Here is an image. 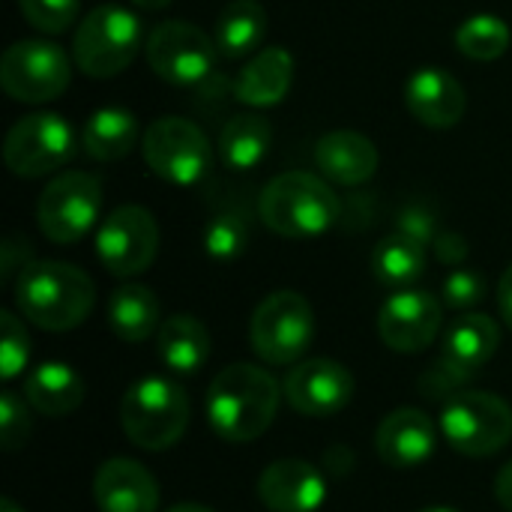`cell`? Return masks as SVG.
I'll list each match as a JSON object with an SVG mask.
<instances>
[{
  "label": "cell",
  "instance_id": "cell-1",
  "mask_svg": "<svg viewBox=\"0 0 512 512\" xmlns=\"http://www.w3.org/2000/svg\"><path fill=\"white\" fill-rule=\"evenodd\" d=\"M282 399L270 372L255 363H231L207 387L210 429L228 444H252L273 426Z\"/></svg>",
  "mask_w": 512,
  "mask_h": 512
},
{
  "label": "cell",
  "instance_id": "cell-2",
  "mask_svg": "<svg viewBox=\"0 0 512 512\" xmlns=\"http://www.w3.org/2000/svg\"><path fill=\"white\" fill-rule=\"evenodd\" d=\"M96 303L93 279L66 261H30L15 276L18 312L48 333H66L87 321Z\"/></svg>",
  "mask_w": 512,
  "mask_h": 512
},
{
  "label": "cell",
  "instance_id": "cell-3",
  "mask_svg": "<svg viewBox=\"0 0 512 512\" xmlns=\"http://www.w3.org/2000/svg\"><path fill=\"white\" fill-rule=\"evenodd\" d=\"M258 216L279 237L312 240L339 222L342 204L330 180L309 171H285L264 186L258 198Z\"/></svg>",
  "mask_w": 512,
  "mask_h": 512
},
{
  "label": "cell",
  "instance_id": "cell-4",
  "mask_svg": "<svg viewBox=\"0 0 512 512\" xmlns=\"http://www.w3.org/2000/svg\"><path fill=\"white\" fill-rule=\"evenodd\" d=\"M120 426L147 453L171 450L189 429V396L171 378H141L120 399Z\"/></svg>",
  "mask_w": 512,
  "mask_h": 512
},
{
  "label": "cell",
  "instance_id": "cell-5",
  "mask_svg": "<svg viewBox=\"0 0 512 512\" xmlns=\"http://www.w3.org/2000/svg\"><path fill=\"white\" fill-rule=\"evenodd\" d=\"M147 45L141 18L117 3L90 9L72 36V60L90 78H114L132 66Z\"/></svg>",
  "mask_w": 512,
  "mask_h": 512
},
{
  "label": "cell",
  "instance_id": "cell-6",
  "mask_svg": "<svg viewBox=\"0 0 512 512\" xmlns=\"http://www.w3.org/2000/svg\"><path fill=\"white\" fill-rule=\"evenodd\" d=\"M252 351L270 366H297L315 342L312 303L297 291L267 294L249 321Z\"/></svg>",
  "mask_w": 512,
  "mask_h": 512
},
{
  "label": "cell",
  "instance_id": "cell-7",
  "mask_svg": "<svg viewBox=\"0 0 512 512\" xmlns=\"http://www.w3.org/2000/svg\"><path fill=\"white\" fill-rule=\"evenodd\" d=\"M441 432L447 444L468 459H489L512 441V408L507 399L468 390L444 402Z\"/></svg>",
  "mask_w": 512,
  "mask_h": 512
},
{
  "label": "cell",
  "instance_id": "cell-8",
  "mask_svg": "<svg viewBox=\"0 0 512 512\" xmlns=\"http://www.w3.org/2000/svg\"><path fill=\"white\" fill-rule=\"evenodd\" d=\"M141 150L147 168L171 186H195L213 165L210 138L186 117H156L141 135Z\"/></svg>",
  "mask_w": 512,
  "mask_h": 512
},
{
  "label": "cell",
  "instance_id": "cell-9",
  "mask_svg": "<svg viewBox=\"0 0 512 512\" xmlns=\"http://www.w3.org/2000/svg\"><path fill=\"white\" fill-rule=\"evenodd\" d=\"M72 81L69 54L48 39H18L0 57V84L6 96L27 105H42L57 96Z\"/></svg>",
  "mask_w": 512,
  "mask_h": 512
},
{
  "label": "cell",
  "instance_id": "cell-10",
  "mask_svg": "<svg viewBox=\"0 0 512 512\" xmlns=\"http://www.w3.org/2000/svg\"><path fill=\"white\" fill-rule=\"evenodd\" d=\"M102 210V183L87 171H63L42 189L36 201L39 231L57 243L69 246L96 228Z\"/></svg>",
  "mask_w": 512,
  "mask_h": 512
},
{
  "label": "cell",
  "instance_id": "cell-11",
  "mask_svg": "<svg viewBox=\"0 0 512 512\" xmlns=\"http://www.w3.org/2000/svg\"><path fill=\"white\" fill-rule=\"evenodd\" d=\"M75 129L51 111H36L21 117L3 141L6 168L15 177L36 180L48 177L75 156Z\"/></svg>",
  "mask_w": 512,
  "mask_h": 512
},
{
  "label": "cell",
  "instance_id": "cell-12",
  "mask_svg": "<svg viewBox=\"0 0 512 512\" xmlns=\"http://www.w3.org/2000/svg\"><path fill=\"white\" fill-rule=\"evenodd\" d=\"M150 69L174 84V87H195L213 75L216 66V39L207 36L201 27L189 21H162L147 33L144 45Z\"/></svg>",
  "mask_w": 512,
  "mask_h": 512
},
{
  "label": "cell",
  "instance_id": "cell-13",
  "mask_svg": "<svg viewBox=\"0 0 512 512\" xmlns=\"http://www.w3.org/2000/svg\"><path fill=\"white\" fill-rule=\"evenodd\" d=\"M96 255L111 276L129 279L144 273L159 255V225L147 207L123 204L96 228Z\"/></svg>",
  "mask_w": 512,
  "mask_h": 512
},
{
  "label": "cell",
  "instance_id": "cell-14",
  "mask_svg": "<svg viewBox=\"0 0 512 512\" xmlns=\"http://www.w3.org/2000/svg\"><path fill=\"white\" fill-rule=\"evenodd\" d=\"M354 390V375L330 357L303 360L282 381L285 402L312 420H327L345 411L354 399Z\"/></svg>",
  "mask_w": 512,
  "mask_h": 512
},
{
  "label": "cell",
  "instance_id": "cell-15",
  "mask_svg": "<svg viewBox=\"0 0 512 512\" xmlns=\"http://www.w3.org/2000/svg\"><path fill=\"white\" fill-rule=\"evenodd\" d=\"M444 324V306L429 291H396L378 312V336L396 354L426 351Z\"/></svg>",
  "mask_w": 512,
  "mask_h": 512
},
{
  "label": "cell",
  "instance_id": "cell-16",
  "mask_svg": "<svg viewBox=\"0 0 512 512\" xmlns=\"http://www.w3.org/2000/svg\"><path fill=\"white\" fill-rule=\"evenodd\" d=\"M438 432L426 411L420 408H396L375 429V450L387 468L411 471L426 465L435 456Z\"/></svg>",
  "mask_w": 512,
  "mask_h": 512
},
{
  "label": "cell",
  "instance_id": "cell-17",
  "mask_svg": "<svg viewBox=\"0 0 512 512\" xmlns=\"http://www.w3.org/2000/svg\"><path fill=\"white\" fill-rule=\"evenodd\" d=\"M258 498L270 512H315L327 498V480L312 462L279 459L258 477Z\"/></svg>",
  "mask_w": 512,
  "mask_h": 512
},
{
  "label": "cell",
  "instance_id": "cell-18",
  "mask_svg": "<svg viewBox=\"0 0 512 512\" xmlns=\"http://www.w3.org/2000/svg\"><path fill=\"white\" fill-rule=\"evenodd\" d=\"M405 105L408 111L432 129H450L465 117L468 96L456 75L441 66H420L405 81Z\"/></svg>",
  "mask_w": 512,
  "mask_h": 512
},
{
  "label": "cell",
  "instance_id": "cell-19",
  "mask_svg": "<svg viewBox=\"0 0 512 512\" xmlns=\"http://www.w3.org/2000/svg\"><path fill=\"white\" fill-rule=\"evenodd\" d=\"M99 512H156L162 492L156 477L135 459H108L93 477Z\"/></svg>",
  "mask_w": 512,
  "mask_h": 512
},
{
  "label": "cell",
  "instance_id": "cell-20",
  "mask_svg": "<svg viewBox=\"0 0 512 512\" xmlns=\"http://www.w3.org/2000/svg\"><path fill=\"white\" fill-rule=\"evenodd\" d=\"M315 168L336 186H363L378 171V147L354 129H336L318 138Z\"/></svg>",
  "mask_w": 512,
  "mask_h": 512
},
{
  "label": "cell",
  "instance_id": "cell-21",
  "mask_svg": "<svg viewBox=\"0 0 512 512\" xmlns=\"http://www.w3.org/2000/svg\"><path fill=\"white\" fill-rule=\"evenodd\" d=\"M294 84V57L291 51L273 45L261 48L249 57L234 81V96L249 108H273L279 105Z\"/></svg>",
  "mask_w": 512,
  "mask_h": 512
},
{
  "label": "cell",
  "instance_id": "cell-22",
  "mask_svg": "<svg viewBox=\"0 0 512 512\" xmlns=\"http://www.w3.org/2000/svg\"><path fill=\"white\" fill-rule=\"evenodd\" d=\"M84 381L81 375L60 363V360H51V363H42L36 366L27 378H24V399L30 408H36L42 417H51V420H60L72 411L81 408L84 402Z\"/></svg>",
  "mask_w": 512,
  "mask_h": 512
},
{
  "label": "cell",
  "instance_id": "cell-23",
  "mask_svg": "<svg viewBox=\"0 0 512 512\" xmlns=\"http://www.w3.org/2000/svg\"><path fill=\"white\" fill-rule=\"evenodd\" d=\"M138 141H141V123L129 108L120 105L96 108L81 132L84 153L96 162H117L129 156Z\"/></svg>",
  "mask_w": 512,
  "mask_h": 512
},
{
  "label": "cell",
  "instance_id": "cell-24",
  "mask_svg": "<svg viewBox=\"0 0 512 512\" xmlns=\"http://www.w3.org/2000/svg\"><path fill=\"white\" fill-rule=\"evenodd\" d=\"M159 360L177 375H195L210 360V333L195 315H171L156 333Z\"/></svg>",
  "mask_w": 512,
  "mask_h": 512
},
{
  "label": "cell",
  "instance_id": "cell-25",
  "mask_svg": "<svg viewBox=\"0 0 512 512\" xmlns=\"http://www.w3.org/2000/svg\"><path fill=\"white\" fill-rule=\"evenodd\" d=\"M498 345H501L498 321L480 312H465L447 327L441 354L477 375L498 354Z\"/></svg>",
  "mask_w": 512,
  "mask_h": 512
},
{
  "label": "cell",
  "instance_id": "cell-26",
  "mask_svg": "<svg viewBox=\"0 0 512 512\" xmlns=\"http://www.w3.org/2000/svg\"><path fill=\"white\" fill-rule=\"evenodd\" d=\"M108 324L117 339L123 342H144L162 327V309L156 294L147 285L126 282L111 294L108 303Z\"/></svg>",
  "mask_w": 512,
  "mask_h": 512
},
{
  "label": "cell",
  "instance_id": "cell-27",
  "mask_svg": "<svg viewBox=\"0 0 512 512\" xmlns=\"http://www.w3.org/2000/svg\"><path fill=\"white\" fill-rule=\"evenodd\" d=\"M264 36H267V9L258 0H231L219 12L213 27L216 48L228 60L261 51Z\"/></svg>",
  "mask_w": 512,
  "mask_h": 512
},
{
  "label": "cell",
  "instance_id": "cell-28",
  "mask_svg": "<svg viewBox=\"0 0 512 512\" xmlns=\"http://www.w3.org/2000/svg\"><path fill=\"white\" fill-rule=\"evenodd\" d=\"M273 144V129L261 114H237L222 126L219 135V159L231 171L258 168Z\"/></svg>",
  "mask_w": 512,
  "mask_h": 512
},
{
  "label": "cell",
  "instance_id": "cell-29",
  "mask_svg": "<svg viewBox=\"0 0 512 512\" xmlns=\"http://www.w3.org/2000/svg\"><path fill=\"white\" fill-rule=\"evenodd\" d=\"M372 273L381 285L393 291L414 288V282H420V276L426 273V246L396 231L375 246Z\"/></svg>",
  "mask_w": 512,
  "mask_h": 512
},
{
  "label": "cell",
  "instance_id": "cell-30",
  "mask_svg": "<svg viewBox=\"0 0 512 512\" xmlns=\"http://www.w3.org/2000/svg\"><path fill=\"white\" fill-rule=\"evenodd\" d=\"M512 33L510 24L498 15H489V12H480V15H471L462 21V27L456 30V48L471 57V60H498L507 54L510 48Z\"/></svg>",
  "mask_w": 512,
  "mask_h": 512
},
{
  "label": "cell",
  "instance_id": "cell-31",
  "mask_svg": "<svg viewBox=\"0 0 512 512\" xmlns=\"http://www.w3.org/2000/svg\"><path fill=\"white\" fill-rule=\"evenodd\" d=\"M249 222L240 210H219L204 228V252L213 261H234L246 252Z\"/></svg>",
  "mask_w": 512,
  "mask_h": 512
},
{
  "label": "cell",
  "instance_id": "cell-32",
  "mask_svg": "<svg viewBox=\"0 0 512 512\" xmlns=\"http://www.w3.org/2000/svg\"><path fill=\"white\" fill-rule=\"evenodd\" d=\"M474 378H477L474 372L462 369L459 363H453V360H447V357L441 354V357L420 375L417 390H420V396L429 399V402H450V399H456L459 393H468V387H471Z\"/></svg>",
  "mask_w": 512,
  "mask_h": 512
},
{
  "label": "cell",
  "instance_id": "cell-33",
  "mask_svg": "<svg viewBox=\"0 0 512 512\" xmlns=\"http://www.w3.org/2000/svg\"><path fill=\"white\" fill-rule=\"evenodd\" d=\"M0 327H3V339H0V378L12 381L27 369L30 360V339L27 330L21 324V318L15 312H0Z\"/></svg>",
  "mask_w": 512,
  "mask_h": 512
},
{
  "label": "cell",
  "instance_id": "cell-34",
  "mask_svg": "<svg viewBox=\"0 0 512 512\" xmlns=\"http://www.w3.org/2000/svg\"><path fill=\"white\" fill-rule=\"evenodd\" d=\"M21 15L30 21V27H36L39 33H66L75 18H78V6L81 0H18Z\"/></svg>",
  "mask_w": 512,
  "mask_h": 512
},
{
  "label": "cell",
  "instance_id": "cell-35",
  "mask_svg": "<svg viewBox=\"0 0 512 512\" xmlns=\"http://www.w3.org/2000/svg\"><path fill=\"white\" fill-rule=\"evenodd\" d=\"M33 420L27 411V399H21L12 390L0 393V444L6 453H18L30 438Z\"/></svg>",
  "mask_w": 512,
  "mask_h": 512
},
{
  "label": "cell",
  "instance_id": "cell-36",
  "mask_svg": "<svg viewBox=\"0 0 512 512\" xmlns=\"http://www.w3.org/2000/svg\"><path fill=\"white\" fill-rule=\"evenodd\" d=\"M486 300V279L477 270H453L444 279V303L456 312H471Z\"/></svg>",
  "mask_w": 512,
  "mask_h": 512
},
{
  "label": "cell",
  "instance_id": "cell-37",
  "mask_svg": "<svg viewBox=\"0 0 512 512\" xmlns=\"http://www.w3.org/2000/svg\"><path fill=\"white\" fill-rule=\"evenodd\" d=\"M396 231L405 234V237H411V240H417L420 246H432V243L438 240V234H441L438 216L432 213V207H426V204H420V201H411L408 207L399 210V216H396Z\"/></svg>",
  "mask_w": 512,
  "mask_h": 512
},
{
  "label": "cell",
  "instance_id": "cell-38",
  "mask_svg": "<svg viewBox=\"0 0 512 512\" xmlns=\"http://www.w3.org/2000/svg\"><path fill=\"white\" fill-rule=\"evenodd\" d=\"M432 249H435V258H438L441 264H450V267H456V264H462V261L468 258V240H465L462 234H447V231H441L438 240L432 243Z\"/></svg>",
  "mask_w": 512,
  "mask_h": 512
},
{
  "label": "cell",
  "instance_id": "cell-39",
  "mask_svg": "<svg viewBox=\"0 0 512 512\" xmlns=\"http://www.w3.org/2000/svg\"><path fill=\"white\" fill-rule=\"evenodd\" d=\"M0 261H3V279H12V276H15V267H18V273H21V270L30 264V246H27V240L9 237V240L3 243Z\"/></svg>",
  "mask_w": 512,
  "mask_h": 512
},
{
  "label": "cell",
  "instance_id": "cell-40",
  "mask_svg": "<svg viewBox=\"0 0 512 512\" xmlns=\"http://www.w3.org/2000/svg\"><path fill=\"white\" fill-rule=\"evenodd\" d=\"M495 498L507 512H512V462H507L495 477Z\"/></svg>",
  "mask_w": 512,
  "mask_h": 512
},
{
  "label": "cell",
  "instance_id": "cell-41",
  "mask_svg": "<svg viewBox=\"0 0 512 512\" xmlns=\"http://www.w3.org/2000/svg\"><path fill=\"white\" fill-rule=\"evenodd\" d=\"M498 306H501L504 324L512 330V267L501 276V285H498Z\"/></svg>",
  "mask_w": 512,
  "mask_h": 512
},
{
  "label": "cell",
  "instance_id": "cell-42",
  "mask_svg": "<svg viewBox=\"0 0 512 512\" xmlns=\"http://www.w3.org/2000/svg\"><path fill=\"white\" fill-rule=\"evenodd\" d=\"M138 9H147V12H156V9H165L168 3H174V0H132Z\"/></svg>",
  "mask_w": 512,
  "mask_h": 512
},
{
  "label": "cell",
  "instance_id": "cell-43",
  "mask_svg": "<svg viewBox=\"0 0 512 512\" xmlns=\"http://www.w3.org/2000/svg\"><path fill=\"white\" fill-rule=\"evenodd\" d=\"M168 512H216V510H210V507H204V504H174Z\"/></svg>",
  "mask_w": 512,
  "mask_h": 512
},
{
  "label": "cell",
  "instance_id": "cell-44",
  "mask_svg": "<svg viewBox=\"0 0 512 512\" xmlns=\"http://www.w3.org/2000/svg\"><path fill=\"white\" fill-rule=\"evenodd\" d=\"M0 512H24V510H21L12 498H3V501H0Z\"/></svg>",
  "mask_w": 512,
  "mask_h": 512
},
{
  "label": "cell",
  "instance_id": "cell-45",
  "mask_svg": "<svg viewBox=\"0 0 512 512\" xmlns=\"http://www.w3.org/2000/svg\"><path fill=\"white\" fill-rule=\"evenodd\" d=\"M420 512H456V510H447V507H426V510Z\"/></svg>",
  "mask_w": 512,
  "mask_h": 512
}]
</instances>
